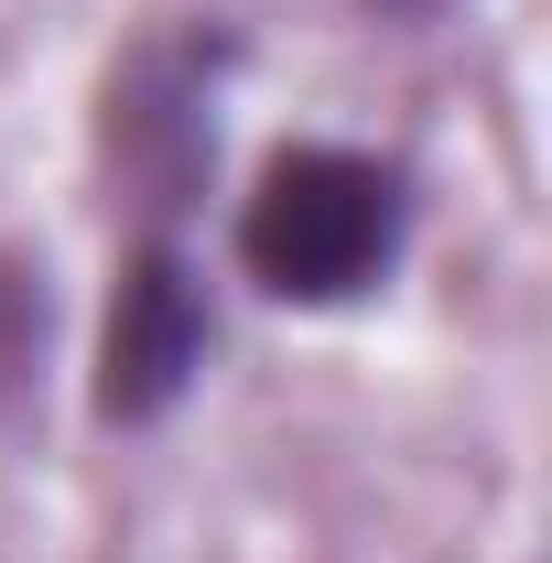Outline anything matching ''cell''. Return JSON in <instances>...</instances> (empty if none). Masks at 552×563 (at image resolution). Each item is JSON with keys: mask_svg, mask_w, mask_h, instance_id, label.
I'll return each instance as SVG.
<instances>
[{"mask_svg": "<svg viewBox=\"0 0 552 563\" xmlns=\"http://www.w3.org/2000/svg\"><path fill=\"white\" fill-rule=\"evenodd\" d=\"M217 347V314H207V282L174 239H141L120 261V292H109V336H98V412L109 422H163L196 368Z\"/></svg>", "mask_w": 552, "mask_h": 563, "instance_id": "obj_2", "label": "cell"}, {"mask_svg": "<svg viewBox=\"0 0 552 563\" xmlns=\"http://www.w3.org/2000/svg\"><path fill=\"white\" fill-rule=\"evenodd\" d=\"M412 239V185L379 152L346 141H292L261 163L239 207V272L272 303H357Z\"/></svg>", "mask_w": 552, "mask_h": 563, "instance_id": "obj_1", "label": "cell"}, {"mask_svg": "<svg viewBox=\"0 0 552 563\" xmlns=\"http://www.w3.org/2000/svg\"><path fill=\"white\" fill-rule=\"evenodd\" d=\"M207 76H217V33H163V44H141L131 66L109 76V152H120V174L141 185L152 217L196 207V185L217 163Z\"/></svg>", "mask_w": 552, "mask_h": 563, "instance_id": "obj_3", "label": "cell"}]
</instances>
